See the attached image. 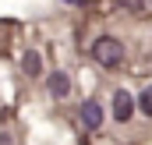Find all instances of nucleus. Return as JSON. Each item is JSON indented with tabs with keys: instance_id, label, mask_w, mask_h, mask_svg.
Here are the masks:
<instances>
[{
	"instance_id": "f257e3e1",
	"label": "nucleus",
	"mask_w": 152,
	"mask_h": 145,
	"mask_svg": "<svg viewBox=\"0 0 152 145\" xmlns=\"http://www.w3.org/2000/svg\"><path fill=\"white\" fill-rule=\"evenodd\" d=\"M92 57L103 67H117V64H124V42L113 39V36H99L92 42Z\"/></svg>"
},
{
	"instance_id": "f03ea898",
	"label": "nucleus",
	"mask_w": 152,
	"mask_h": 145,
	"mask_svg": "<svg viewBox=\"0 0 152 145\" xmlns=\"http://www.w3.org/2000/svg\"><path fill=\"white\" fill-rule=\"evenodd\" d=\"M134 113V96L127 89H117L113 92V120H131Z\"/></svg>"
},
{
	"instance_id": "7ed1b4c3",
	"label": "nucleus",
	"mask_w": 152,
	"mask_h": 145,
	"mask_svg": "<svg viewBox=\"0 0 152 145\" xmlns=\"http://www.w3.org/2000/svg\"><path fill=\"white\" fill-rule=\"evenodd\" d=\"M46 89H50V96L64 99V96L71 92V78H67V71H53L50 78H46Z\"/></svg>"
},
{
	"instance_id": "20e7f679",
	"label": "nucleus",
	"mask_w": 152,
	"mask_h": 145,
	"mask_svg": "<svg viewBox=\"0 0 152 145\" xmlns=\"http://www.w3.org/2000/svg\"><path fill=\"white\" fill-rule=\"evenodd\" d=\"M81 124H85V127H92V131H96V127L103 124V106H99L96 99L81 103Z\"/></svg>"
},
{
	"instance_id": "39448f33",
	"label": "nucleus",
	"mask_w": 152,
	"mask_h": 145,
	"mask_svg": "<svg viewBox=\"0 0 152 145\" xmlns=\"http://www.w3.org/2000/svg\"><path fill=\"white\" fill-rule=\"evenodd\" d=\"M39 71H42V60H39L36 50H28L25 53V74H39Z\"/></svg>"
},
{
	"instance_id": "423d86ee",
	"label": "nucleus",
	"mask_w": 152,
	"mask_h": 145,
	"mask_svg": "<svg viewBox=\"0 0 152 145\" xmlns=\"http://www.w3.org/2000/svg\"><path fill=\"white\" fill-rule=\"evenodd\" d=\"M138 106H142L145 117H152V89H142V92H138Z\"/></svg>"
},
{
	"instance_id": "0eeeda50",
	"label": "nucleus",
	"mask_w": 152,
	"mask_h": 145,
	"mask_svg": "<svg viewBox=\"0 0 152 145\" xmlns=\"http://www.w3.org/2000/svg\"><path fill=\"white\" fill-rule=\"evenodd\" d=\"M117 4H120V7H127V11H138V7H142V0H117Z\"/></svg>"
},
{
	"instance_id": "6e6552de",
	"label": "nucleus",
	"mask_w": 152,
	"mask_h": 145,
	"mask_svg": "<svg viewBox=\"0 0 152 145\" xmlns=\"http://www.w3.org/2000/svg\"><path fill=\"white\" fill-rule=\"evenodd\" d=\"M0 145H11V135H0Z\"/></svg>"
},
{
	"instance_id": "1a4fd4ad",
	"label": "nucleus",
	"mask_w": 152,
	"mask_h": 145,
	"mask_svg": "<svg viewBox=\"0 0 152 145\" xmlns=\"http://www.w3.org/2000/svg\"><path fill=\"white\" fill-rule=\"evenodd\" d=\"M67 4H78V0H67Z\"/></svg>"
}]
</instances>
